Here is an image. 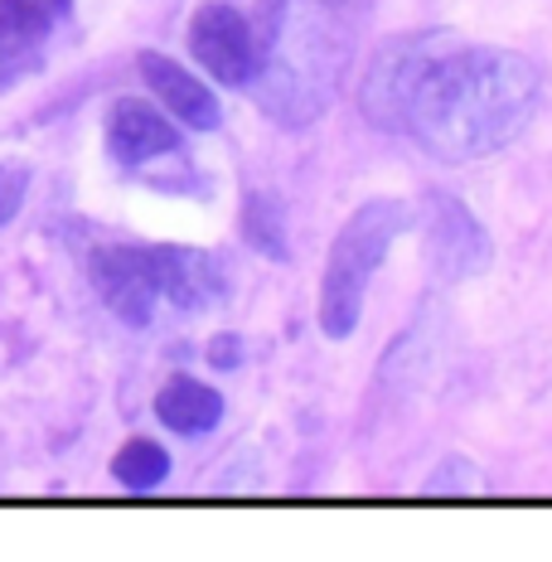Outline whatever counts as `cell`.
I'll use <instances>...</instances> for the list:
<instances>
[{"instance_id":"3957f363","label":"cell","mask_w":552,"mask_h":562,"mask_svg":"<svg viewBox=\"0 0 552 562\" xmlns=\"http://www.w3.org/2000/svg\"><path fill=\"white\" fill-rule=\"evenodd\" d=\"M446 49H451V44L437 40V34L387 44V49L373 58L369 78H363V92H359L363 112L379 126H407V112H413L421 83H427V74L437 68V58Z\"/></svg>"},{"instance_id":"9c48e42d","label":"cell","mask_w":552,"mask_h":562,"mask_svg":"<svg viewBox=\"0 0 552 562\" xmlns=\"http://www.w3.org/2000/svg\"><path fill=\"white\" fill-rule=\"evenodd\" d=\"M156 413L170 431L199 437V431H209L223 417V397L214 389H204V383H194V379H170L156 397Z\"/></svg>"},{"instance_id":"8992f818","label":"cell","mask_w":552,"mask_h":562,"mask_svg":"<svg viewBox=\"0 0 552 562\" xmlns=\"http://www.w3.org/2000/svg\"><path fill=\"white\" fill-rule=\"evenodd\" d=\"M108 146L122 166H140L150 156H166V150L180 146V132L160 116L150 102L140 98H122L108 116Z\"/></svg>"},{"instance_id":"4fadbf2b","label":"cell","mask_w":552,"mask_h":562,"mask_svg":"<svg viewBox=\"0 0 552 562\" xmlns=\"http://www.w3.org/2000/svg\"><path fill=\"white\" fill-rule=\"evenodd\" d=\"M25 194H30V166H20V160H0V228L20 214Z\"/></svg>"},{"instance_id":"52a82bcc","label":"cell","mask_w":552,"mask_h":562,"mask_svg":"<svg viewBox=\"0 0 552 562\" xmlns=\"http://www.w3.org/2000/svg\"><path fill=\"white\" fill-rule=\"evenodd\" d=\"M140 74H146V83L156 88V98L170 108L174 122L194 126V132H214L218 126V102L214 92H209L190 68H180L174 58L166 54H140Z\"/></svg>"},{"instance_id":"8fae6325","label":"cell","mask_w":552,"mask_h":562,"mask_svg":"<svg viewBox=\"0 0 552 562\" xmlns=\"http://www.w3.org/2000/svg\"><path fill=\"white\" fill-rule=\"evenodd\" d=\"M112 475L122 480L126 490H156L160 480L170 475V456L160 451L156 441L136 437V441H126V447L116 451V461H112Z\"/></svg>"},{"instance_id":"5bb4252c","label":"cell","mask_w":552,"mask_h":562,"mask_svg":"<svg viewBox=\"0 0 552 562\" xmlns=\"http://www.w3.org/2000/svg\"><path fill=\"white\" fill-rule=\"evenodd\" d=\"M214 364H218V369H233V364H238V339H218V345H214Z\"/></svg>"},{"instance_id":"5b68a950","label":"cell","mask_w":552,"mask_h":562,"mask_svg":"<svg viewBox=\"0 0 552 562\" xmlns=\"http://www.w3.org/2000/svg\"><path fill=\"white\" fill-rule=\"evenodd\" d=\"M92 286L126 325H146L160 301L150 248H102L92 257Z\"/></svg>"},{"instance_id":"ba28073f","label":"cell","mask_w":552,"mask_h":562,"mask_svg":"<svg viewBox=\"0 0 552 562\" xmlns=\"http://www.w3.org/2000/svg\"><path fill=\"white\" fill-rule=\"evenodd\" d=\"M156 257V281H160V296H170L180 311H199L209 301H218L223 281L214 257L190 252V248H150Z\"/></svg>"},{"instance_id":"277c9868","label":"cell","mask_w":552,"mask_h":562,"mask_svg":"<svg viewBox=\"0 0 552 562\" xmlns=\"http://www.w3.org/2000/svg\"><path fill=\"white\" fill-rule=\"evenodd\" d=\"M190 49L194 58L228 88H243L257 78L262 68V49H257L248 20L238 15L233 5H204L190 25Z\"/></svg>"},{"instance_id":"30bf717a","label":"cell","mask_w":552,"mask_h":562,"mask_svg":"<svg viewBox=\"0 0 552 562\" xmlns=\"http://www.w3.org/2000/svg\"><path fill=\"white\" fill-rule=\"evenodd\" d=\"M64 15L68 0H0V25H5V34H15L25 49L40 44Z\"/></svg>"},{"instance_id":"7a4b0ae2","label":"cell","mask_w":552,"mask_h":562,"mask_svg":"<svg viewBox=\"0 0 552 562\" xmlns=\"http://www.w3.org/2000/svg\"><path fill=\"white\" fill-rule=\"evenodd\" d=\"M403 224L407 214L397 199H373L335 238L330 262H325V286H320V330L330 339H345L359 325L363 286L379 272V262L387 257L397 233H403Z\"/></svg>"},{"instance_id":"7c38bea8","label":"cell","mask_w":552,"mask_h":562,"mask_svg":"<svg viewBox=\"0 0 552 562\" xmlns=\"http://www.w3.org/2000/svg\"><path fill=\"white\" fill-rule=\"evenodd\" d=\"M248 238L262 248L267 257H286V228H281V214H277V204L267 194H252V204H248Z\"/></svg>"},{"instance_id":"9a60e30c","label":"cell","mask_w":552,"mask_h":562,"mask_svg":"<svg viewBox=\"0 0 552 562\" xmlns=\"http://www.w3.org/2000/svg\"><path fill=\"white\" fill-rule=\"evenodd\" d=\"M20 54H25V44H20L15 34H5V25H0V64H15Z\"/></svg>"},{"instance_id":"6da1fadb","label":"cell","mask_w":552,"mask_h":562,"mask_svg":"<svg viewBox=\"0 0 552 562\" xmlns=\"http://www.w3.org/2000/svg\"><path fill=\"white\" fill-rule=\"evenodd\" d=\"M538 108V68L504 49H446L421 83L407 126L441 160L509 146Z\"/></svg>"}]
</instances>
